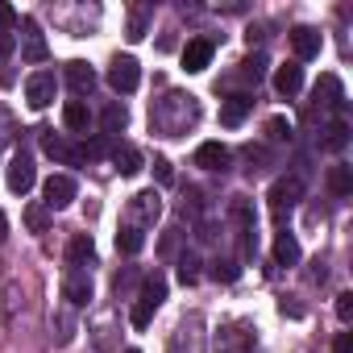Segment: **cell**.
<instances>
[{"label": "cell", "mask_w": 353, "mask_h": 353, "mask_svg": "<svg viewBox=\"0 0 353 353\" xmlns=\"http://www.w3.org/2000/svg\"><path fill=\"white\" fill-rule=\"evenodd\" d=\"M196 121H200V104H196V96H188V92H166V96L154 100V108H150V129L162 133V137H183Z\"/></svg>", "instance_id": "1"}, {"label": "cell", "mask_w": 353, "mask_h": 353, "mask_svg": "<svg viewBox=\"0 0 353 353\" xmlns=\"http://www.w3.org/2000/svg\"><path fill=\"white\" fill-rule=\"evenodd\" d=\"M158 212H162V196L150 188V192H137L133 200H129V208H125V225H133V229H150L154 221H158Z\"/></svg>", "instance_id": "2"}, {"label": "cell", "mask_w": 353, "mask_h": 353, "mask_svg": "<svg viewBox=\"0 0 353 353\" xmlns=\"http://www.w3.org/2000/svg\"><path fill=\"white\" fill-rule=\"evenodd\" d=\"M34 179H38V170H34L30 150H17V154L9 158V166H5V183H9V192H13V196H26V192L34 188Z\"/></svg>", "instance_id": "3"}, {"label": "cell", "mask_w": 353, "mask_h": 353, "mask_svg": "<svg viewBox=\"0 0 353 353\" xmlns=\"http://www.w3.org/2000/svg\"><path fill=\"white\" fill-rule=\"evenodd\" d=\"M137 83H141V67H137V59H133V54H117L112 67H108V88L121 92V96H129V92H137Z\"/></svg>", "instance_id": "4"}, {"label": "cell", "mask_w": 353, "mask_h": 353, "mask_svg": "<svg viewBox=\"0 0 353 353\" xmlns=\"http://www.w3.org/2000/svg\"><path fill=\"white\" fill-rule=\"evenodd\" d=\"M54 96H59V79H54V71H34L30 79H26V104L30 108H50L54 104Z\"/></svg>", "instance_id": "5"}, {"label": "cell", "mask_w": 353, "mask_h": 353, "mask_svg": "<svg viewBox=\"0 0 353 353\" xmlns=\"http://www.w3.org/2000/svg\"><path fill=\"white\" fill-rule=\"evenodd\" d=\"M299 200H303V179H299V174H287V179H279V183L270 188V212H274V216L291 212Z\"/></svg>", "instance_id": "6"}, {"label": "cell", "mask_w": 353, "mask_h": 353, "mask_svg": "<svg viewBox=\"0 0 353 353\" xmlns=\"http://www.w3.org/2000/svg\"><path fill=\"white\" fill-rule=\"evenodd\" d=\"M21 59H26V63H34V67L50 59V46H46L42 26H38L34 17H26V21H21Z\"/></svg>", "instance_id": "7"}, {"label": "cell", "mask_w": 353, "mask_h": 353, "mask_svg": "<svg viewBox=\"0 0 353 353\" xmlns=\"http://www.w3.org/2000/svg\"><path fill=\"white\" fill-rule=\"evenodd\" d=\"M42 196H46L42 204L54 212V208H67V204L79 196V188H75V179H71V174H50V179L42 183Z\"/></svg>", "instance_id": "8"}, {"label": "cell", "mask_w": 353, "mask_h": 353, "mask_svg": "<svg viewBox=\"0 0 353 353\" xmlns=\"http://www.w3.org/2000/svg\"><path fill=\"white\" fill-rule=\"evenodd\" d=\"M63 299H67L71 307H88V303H92V274H88V270H67V279H63Z\"/></svg>", "instance_id": "9"}, {"label": "cell", "mask_w": 353, "mask_h": 353, "mask_svg": "<svg viewBox=\"0 0 353 353\" xmlns=\"http://www.w3.org/2000/svg\"><path fill=\"white\" fill-rule=\"evenodd\" d=\"M320 46H324L320 30H312V26H295V30H291V50H295V63L316 59V54H320Z\"/></svg>", "instance_id": "10"}, {"label": "cell", "mask_w": 353, "mask_h": 353, "mask_svg": "<svg viewBox=\"0 0 353 353\" xmlns=\"http://www.w3.org/2000/svg\"><path fill=\"white\" fill-rule=\"evenodd\" d=\"M212 54H216V46H212V38H192V42L183 46V67H188L192 75H200V71H208V63H212Z\"/></svg>", "instance_id": "11"}, {"label": "cell", "mask_w": 353, "mask_h": 353, "mask_svg": "<svg viewBox=\"0 0 353 353\" xmlns=\"http://www.w3.org/2000/svg\"><path fill=\"white\" fill-rule=\"evenodd\" d=\"M42 133V150L54 158V162H67V166H75V162H83V154H79V145H71L67 137H59V133H50V129H38Z\"/></svg>", "instance_id": "12"}, {"label": "cell", "mask_w": 353, "mask_h": 353, "mask_svg": "<svg viewBox=\"0 0 353 353\" xmlns=\"http://www.w3.org/2000/svg\"><path fill=\"white\" fill-rule=\"evenodd\" d=\"M250 112H254V96L237 92V96H229V100L221 104V125H225V129H237V125H245Z\"/></svg>", "instance_id": "13"}, {"label": "cell", "mask_w": 353, "mask_h": 353, "mask_svg": "<svg viewBox=\"0 0 353 353\" xmlns=\"http://www.w3.org/2000/svg\"><path fill=\"white\" fill-rule=\"evenodd\" d=\"M299 88H303V67L299 63H283L274 71V92L291 100V96H299Z\"/></svg>", "instance_id": "14"}, {"label": "cell", "mask_w": 353, "mask_h": 353, "mask_svg": "<svg viewBox=\"0 0 353 353\" xmlns=\"http://www.w3.org/2000/svg\"><path fill=\"white\" fill-rule=\"evenodd\" d=\"M63 75H67V83H71V92H75V96H88V92L96 88V71H92L83 59L67 63V71H63Z\"/></svg>", "instance_id": "15"}, {"label": "cell", "mask_w": 353, "mask_h": 353, "mask_svg": "<svg viewBox=\"0 0 353 353\" xmlns=\"http://www.w3.org/2000/svg\"><path fill=\"white\" fill-rule=\"evenodd\" d=\"M67 262H71V270H88V262H96V241H92L88 233L71 237V245H67Z\"/></svg>", "instance_id": "16"}, {"label": "cell", "mask_w": 353, "mask_h": 353, "mask_svg": "<svg viewBox=\"0 0 353 353\" xmlns=\"http://www.w3.org/2000/svg\"><path fill=\"white\" fill-rule=\"evenodd\" d=\"M196 166H204V170H225V166H229V150H225L221 141H204V145L196 150Z\"/></svg>", "instance_id": "17"}, {"label": "cell", "mask_w": 353, "mask_h": 353, "mask_svg": "<svg viewBox=\"0 0 353 353\" xmlns=\"http://www.w3.org/2000/svg\"><path fill=\"white\" fill-rule=\"evenodd\" d=\"M63 125H67L71 133H88V125H92L88 104H83V100H67V104H63Z\"/></svg>", "instance_id": "18"}, {"label": "cell", "mask_w": 353, "mask_h": 353, "mask_svg": "<svg viewBox=\"0 0 353 353\" xmlns=\"http://www.w3.org/2000/svg\"><path fill=\"white\" fill-rule=\"evenodd\" d=\"M328 192L332 196H353V166H345V162H336V166H328Z\"/></svg>", "instance_id": "19"}, {"label": "cell", "mask_w": 353, "mask_h": 353, "mask_svg": "<svg viewBox=\"0 0 353 353\" xmlns=\"http://www.w3.org/2000/svg\"><path fill=\"white\" fill-rule=\"evenodd\" d=\"M112 166H117L121 174H137V170H141V150L129 145V141L117 145V150H112Z\"/></svg>", "instance_id": "20"}, {"label": "cell", "mask_w": 353, "mask_h": 353, "mask_svg": "<svg viewBox=\"0 0 353 353\" xmlns=\"http://www.w3.org/2000/svg\"><path fill=\"white\" fill-rule=\"evenodd\" d=\"M274 262H279V266H295V262H299V241H295L291 233H279V237H274Z\"/></svg>", "instance_id": "21"}, {"label": "cell", "mask_w": 353, "mask_h": 353, "mask_svg": "<svg viewBox=\"0 0 353 353\" xmlns=\"http://www.w3.org/2000/svg\"><path fill=\"white\" fill-rule=\"evenodd\" d=\"M100 125H104V137H117V133H125L129 112H125L121 104H108V108H104V117H100Z\"/></svg>", "instance_id": "22"}, {"label": "cell", "mask_w": 353, "mask_h": 353, "mask_svg": "<svg viewBox=\"0 0 353 353\" xmlns=\"http://www.w3.org/2000/svg\"><path fill=\"white\" fill-rule=\"evenodd\" d=\"M320 145H324L328 154H341V150L349 145V125H345V121H332V125L324 129V141H320Z\"/></svg>", "instance_id": "23"}, {"label": "cell", "mask_w": 353, "mask_h": 353, "mask_svg": "<svg viewBox=\"0 0 353 353\" xmlns=\"http://www.w3.org/2000/svg\"><path fill=\"white\" fill-rule=\"evenodd\" d=\"M141 245H145V233L133 229V225H121V233H117V250L133 258V254H141Z\"/></svg>", "instance_id": "24"}, {"label": "cell", "mask_w": 353, "mask_h": 353, "mask_svg": "<svg viewBox=\"0 0 353 353\" xmlns=\"http://www.w3.org/2000/svg\"><path fill=\"white\" fill-rule=\"evenodd\" d=\"M141 303H150V307H158L162 299H166V279L162 274H145V283H141V295H137Z\"/></svg>", "instance_id": "25"}, {"label": "cell", "mask_w": 353, "mask_h": 353, "mask_svg": "<svg viewBox=\"0 0 353 353\" xmlns=\"http://www.w3.org/2000/svg\"><path fill=\"white\" fill-rule=\"evenodd\" d=\"M320 96H324V104H341V100H345L336 75H320V83H316V100H320Z\"/></svg>", "instance_id": "26"}, {"label": "cell", "mask_w": 353, "mask_h": 353, "mask_svg": "<svg viewBox=\"0 0 353 353\" xmlns=\"http://www.w3.org/2000/svg\"><path fill=\"white\" fill-rule=\"evenodd\" d=\"M26 225H30L34 233H46V229H50V208H46V204H30V208H26Z\"/></svg>", "instance_id": "27"}, {"label": "cell", "mask_w": 353, "mask_h": 353, "mask_svg": "<svg viewBox=\"0 0 353 353\" xmlns=\"http://www.w3.org/2000/svg\"><path fill=\"white\" fill-rule=\"evenodd\" d=\"M179 283H183V287L200 283V258H196V254H183V258H179Z\"/></svg>", "instance_id": "28"}, {"label": "cell", "mask_w": 353, "mask_h": 353, "mask_svg": "<svg viewBox=\"0 0 353 353\" xmlns=\"http://www.w3.org/2000/svg\"><path fill=\"white\" fill-rule=\"evenodd\" d=\"M237 274H241V266H237L233 258H216V262H212V279H216V283H233Z\"/></svg>", "instance_id": "29"}, {"label": "cell", "mask_w": 353, "mask_h": 353, "mask_svg": "<svg viewBox=\"0 0 353 353\" xmlns=\"http://www.w3.org/2000/svg\"><path fill=\"white\" fill-rule=\"evenodd\" d=\"M145 17H150V9H133L129 13V34H125L129 42H141L145 38Z\"/></svg>", "instance_id": "30"}, {"label": "cell", "mask_w": 353, "mask_h": 353, "mask_svg": "<svg viewBox=\"0 0 353 353\" xmlns=\"http://www.w3.org/2000/svg\"><path fill=\"white\" fill-rule=\"evenodd\" d=\"M262 75H266V54H250V59L241 63V79H254V83H258Z\"/></svg>", "instance_id": "31"}, {"label": "cell", "mask_w": 353, "mask_h": 353, "mask_svg": "<svg viewBox=\"0 0 353 353\" xmlns=\"http://www.w3.org/2000/svg\"><path fill=\"white\" fill-rule=\"evenodd\" d=\"M154 312H158V307H150V303H141V299H137V303H133V312H129V324H133V328L141 332V328H150Z\"/></svg>", "instance_id": "32"}, {"label": "cell", "mask_w": 353, "mask_h": 353, "mask_svg": "<svg viewBox=\"0 0 353 353\" xmlns=\"http://www.w3.org/2000/svg\"><path fill=\"white\" fill-rule=\"evenodd\" d=\"M13 137H17V121H13V112L5 104H0V150H5Z\"/></svg>", "instance_id": "33"}, {"label": "cell", "mask_w": 353, "mask_h": 353, "mask_svg": "<svg viewBox=\"0 0 353 353\" xmlns=\"http://www.w3.org/2000/svg\"><path fill=\"white\" fill-rule=\"evenodd\" d=\"M266 137H270V141H287V137H291V121H287V117H270V121H266Z\"/></svg>", "instance_id": "34"}, {"label": "cell", "mask_w": 353, "mask_h": 353, "mask_svg": "<svg viewBox=\"0 0 353 353\" xmlns=\"http://www.w3.org/2000/svg\"><path fill=\"white\" fill-rule=\"evenodd\" d=\"M79 154H83V158H104V154H108V137L100 133L96 141H88V145H79Z\"/></svg>", "instance_id": "35"}, {"label": "cell", "mask_w": 353, "mask_h": 353, "mask_svg": "<svg viewBox=\"0 0 353 353\" xmlns=\"http://www.w3.org/2000/svg\"><path fill=\"white\" fill-rule=\"evenodd\" d=\"M336 320H341V324H349V320H353V295H349V291H341V295H336Z\"/></svg>", "instance_id": "36"}, {"label": "cell", "mask_w": 353, "mask_h": 353, "mask_svg": "<svg viewBox=\"0 0 353 353\" xmlns=\"http://www.w3.org/2000/svg\"><path fill=\"white\" fill-rule=\"evenodd\" d=\"M13 50H17V38H13V34H5V30H0V67H5V63L13 59Z\"/></svg>", "instance_id": "37"}, {"label": "cell", "mask_w": 353, "mask_h": 353, "mask_svg": "<svg viewBox=\"0 0 353 353\" xmlns=\"http://www.w3.org/2000/svg\"><path fill=\"white\" fill-rule=\"evenodd\" d=\"M13 26H17V9H13V5H0V30L9 34Z\"/></svg>", "instance_id": "38"}, {"label": "cell", "mask_w": 353, "mask_h": 353, "mask_svg": "<svg viewBox=\"0 0 353 353\" xmlns=\"http://www.w3.org/2000/svg\"><path fill=\"white\" fill-rule=\"evenodd\" d=\"M154 174H158V183H170V179H174V170H170L166 158H154Z\"/></svg>", "instance_id": "39"}, {"label": "cell", "mask_w": 353, "mask_h": 353, "mask_svg": "<svg viewBox=\"0 0 353 353\" xmlns=\"http://www.w3.org/2000/svg\"><path fill=\"white\" fill-rule=\"evenodd\" d=\"M332 353H353V332H336V341H332Z\"/></svg>", "instance_id": "40"}, {"label": "cell", "mask_w": 353, "mask_h": 353, "mask_svg": "<svg viewBox=\"0 0 353 353\" xmlns=\"http://www.w3.org/2000/svg\"><path fill=\"white\" fill-rule=\"evenodd\" d=\"M283 316H295V320H299V316H303V307H299V303H287V299H283Z\"/></svg>", "instance_id": "41"}, {"label": "cell", "mask_w": 353, "mask_h": 353, "mask_svg": "<svg viewBox=\"0 0 353 353\" xmlns=\"http://www.w3.org/2000/svg\"><path fill=\"white\" fill-rule=\"evenodd\" d=\"M5 237H9V216H5V208H0V245H5Z\"/></svg>", "instance_id": "42"}, {"label": "cell", "mask_w": 353, "mask_h": 353, "mask_svg": "<svg viewBox=\"0 0 353 353\" xmlns=\"http://www.w3.org/2000/svg\"><path fill=\"white\" fill-rule=\"evenodd\" d=\"M125 353H141V349H125Z\"/></svg>", "instance_id": "43"}]
</instances>
